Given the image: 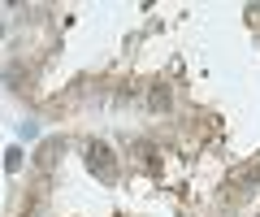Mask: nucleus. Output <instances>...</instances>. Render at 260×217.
<instances>
[{"label":"nucleus","instance_id":"1","mask_svg":"<svg viewBox=\"0 0 260 217\" xmlns=\"http://www.w3.org/2000/svg\"><path fill=\"white\" fill-rule=\"evenodd\" d=\"M87 152H91V165L100 170V178H113V174H117V165H113V152L104 148V143H91Z\"/></svg>","mask_w":260,"mask_h":217},{"label":"nucleus","instance_id":"2","mask_svg":"<svg viewBox=\"0 0 260 217\" xmlns=\"http://www.w3.org/2000/svg\"><path fill=\"white\" fill-rule=\"evenodd\" d=\"M56 152H61V139H48L44 148H39V165H52V161H56Z\"/></svg>","mask_w":260,"mask_h":217},{"label":"nucleus","instance_id":"3","mask_svg":"<svg viewBox=\"0 0 260 217\" xmlns=\"http://www.w3.org/2000/svg\"><path fill=\"white\" fill-rule=\"evenodd\" d=\"M5 165H9V174H18V170H22V152L9 148V161H5Z\"/></svg>","mask_w":260,"mask_h":217},{"label":"nucleus","instance_id":"4","mask_svg":"<svg viewBox=\"0 0 260 217\" xmlns=\"http://www.w3.org/2000/svg\"><path fill=\"white\" fill-rule=\"evenodd\" d=\"M152 104L156 109H169V91H152Z\"/></svg>","mask_w":260,"mask_h":217}]
</instances>
